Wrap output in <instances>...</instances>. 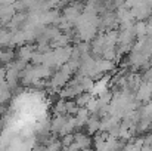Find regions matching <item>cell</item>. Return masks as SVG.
Listing matches in <instances>:
<instances>
[]
</instances>
